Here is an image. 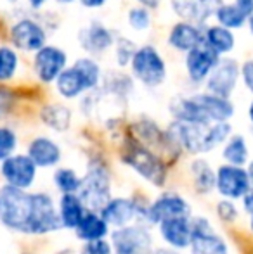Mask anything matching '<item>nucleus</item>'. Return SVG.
I'll list each match as a JSON object with an SVG mask.
<instances>
[{"label":"nucleus","mask_w":253,"mask_h":254,"mask_svg":"<svg viewBox=\"0 0 253 254\" xmlns=\"http://www.w3.org/2000/svg\"><path fill=\"white\" fill-rule=\"evenodd\" d=\"M167 135L177 149L189 154H205L226 144L227 138L233 135V127L229 121L210 125H187L172 121L167 127Z\"/></svg>","instance_id":"1"},{"label":"nucleus","mask_w":253,"mask_h":254,"mask_svg":"<svg viewBox=\"0 0 253 254\" xmlns=\"http://www.w3.org/2000/svg\"><path fill=\"white\" fill-rule=\"evenodd\" d=\"M122 161L130 166L137 175H141L144 180H148L151 185L163 187L167 182V166L153 149L146 147L134 137L128 138L123 145Z\"/></svg>","instance_id":"2"},{"label":"nucleus","mask_w":253,"mask_h":254,"mask_svg":"<svg viewBox=\"0 0 253 254\" xmlns=\"http://www.w3.org/2000/svg\"><path fill=\"white\" fill-rule=\"evenodd\" d=\"M33 207V194L9 185L0 187V223L5 228L28 234Z\"/></svg>","instance_id":"3"},{"label":"nucleus","mask_w":253,"mask_h":254,"mask_svg":"<svg viewBox=\"0 0 253 254\" xmlns=\"http://www.w3.org/2000/svg\"><path fill=\"white\" fill-rule=\"evenodd\" d=\"M132 78L148 88H158L167 80V63L155 45H141L130 63Z\"/></svg>","instance_id":"4"},{"label":"nucleus","mask_w":253,"mask_h":254,"mask_svg":"<svg viewBox=\"0 0 253 254\" xmlns=\"http://www.w3.org/2000/svg\"><path fill=\"white\" fill-rule=\"evenodd\" d=\"M109 171L99 161H92L88 164L87 175L82 178V187L78 190V197L85 204L87 211H99L111 199V184H109Z\"/></svg>","instance_id":"5"},{"label":"nucleus","mask_w":253,"mask_h":254,"mask_svg":"<svg viewBox=\"0 0 253 254\" xmlns=\"http://www.w3.org/2000/svg\"><path fill=\"white\" fill-rule=\"evenodd\" d=\"M113 254H155L153 237L144 223L127 225L111 232Z\"/></svg>","instance_id":"6"},{"label":"nucleus","mask_w":253,"mask_h":254,"mask_svg":"<svg viewBox=\"0 0 253 254\" xmlns=\"http://www.w3.org/2000/svg\"><path fill=\"white\" fill-rule=\"evenodd\" d=\"M9 40L16 51L35 54L47 45V30L33 17H21L10 24Z\"/></svg>","instance_id":"7"},{"label":"nucleus","mask_w":253,"mask_h":254,"mask_svg":"<svg viewBox=\"0 0 253 254\" xmlns=\"http://www.w3.org/2000/svg\"><path fill=\"white\" fill-rule=\"evenodd\" d=\"M59 228H61V220L52 195L45 192H35L28 235H45Z\"/></svg>","instance_id":"8"},{"label":"nucleus","mask_w":253,"mask_h":254,"mask_svg":"<svg viewBox=\"0 0 253 254\" xmlns=\"http://www.w3.org/2000/svg\"><path fill=\"white\" fill-rule=\"evenodd\" d=\"M241 78V64L233 57H220L219 64L213 67L210 76L205 81V88L208 94L219 95L224 99H231Z\"/></svg>","instance_id":"9"},{"label":"nucleus","mask_w":253,"mask_h":254,"mask_svg":"<svg viewBox=\"0 0 253 254\" xmlns=\"http://www.w3.org/2000/svg\"><path fill=\"white\" fill-rule=\"evenodd\" d=\"M215 189L227 201L243 199L252 190L248 171L243 166L222 164L215 171Z\"/></svg>","instance_id":"10"},{"label":"nucleus","mask_w":253,"mask_h":254,"mask_svg":"<svg viewBox=\"0 0 253 254\" xmlns=\"http://www.w3.org/2000/svg\"><path fill=\"white\" fill-rule=\"evenodd\" d=\"M68 67V54L58 45H45L33 56V73L44 85L54 83Z\"/></svg>","instance_id":"11"},{"label":"nucleus","mask_w":253,"mask_h":254,"mask_svg":"<svg viewBox=\"0 0 253 254\" xmlns=\"http://www.w3.org/2000/svg\"><path fill=\"white\" fill-rule=\"evenodd\" d=\"M0 175L5 180V185L26 190L35 184L37 166L26 154H12L0 163Z\"/></svg>","instance_id":"12"},{"label":"nucleus","mask_w":253,"mask_h":254,"mask_svg":"<svg viewBox=\"0 0 253 254\" xmlns=\"http://www.w3.org/2000/svg\"><path fill=\"white\" fill-rule=\"evenodd\" d=\"M173 218H191L189 202L179 194H173V192L163 194L146 207L148 223L160 225L162 221L173 220Z\"/></svg>","instance_id":"13"},{"label":"nucleus","mask_w":253,"mask_h":254,"mask_svg":"<svg viewBox=\"0 0 253 254\" xmlns=\"http://www.w3.org/2000/svg\"><path fill=\"white\" fill-rule=\"evenodd\" d=\"M192 237L191 254H229L227 244L219 234H215L212 223L206 218L198 216L191 220Z\"/></svg>","instance_id":"14"},{"label":"nucleus","mask_w":253,"mask_h":254,"mask_svg":"<svg viewBox=\"0 0 253 254\" xmlns=\"http://www.w3.org/2000/svg\"><path fill=\"white\" fill-rule=\"evenodd\" d=\"M116 44V35L111 28H108L104 23L94 19L78 30V45L82 51H85L88 56H99V54L108 52Z\"/></svg>","instance_id":"15"},{"label":"nucleus","mask_w":253,"mask_h":254,"mask_svg":"<svg viewBox=\"0 0 253 254\" xmlns=\"http://www.w3.org/2000/svg\"><path fill=\"white\" fill-rule=\"evenodd\" d=\"M219 61L220 57L213 51H210L205 44H201L199 47L187 52L186 59H184V66H186V73L191 83L194 85L205 83L206 78L213 71V67L219 64Z\"/></svg>","instance_id":"16"},{"label":"nucleus","mask_w":253,"mask_h":254,"mask_svg":"<svg viewBox=\"0 0 253 254\" xmlns=\"http://www.w3.org/2000/svg\"><path fill=\"white\" fill-rule=\"evenodd\" d=\"M144 209V207H142ZM141 207L134 199H127V197H111L108 202L104 204L99 214L102 216V220L116 228H123L127 225H132V221L137 216H141Z\"/></svg>","instance_id":"17"},{"label":"nucleus","mask_w":253,"mask_h":254,"mask_svg":"<svg viewBox=\"0 0 253 254\" xmlns=\"http://www.w3.org/2000/svg\"><path fill=\"white\" fill-rule=\"evenodd\" d=\"M222 3V0H172V9L180 21L205 28V23Z\"/></svg>","instance_id":"18"},{"label":"nucleus","mask_w":253,"mask_h":254,"mask_svg":"<svg viewBox=\"0 0 253 254\" xmlns=\"http://www.w3.org/2000/svg\"><path fill=\"white\" fill-rule=\"evenodd\" d=\"M167 44L177 52H191L203 44V26L187 21H177L167 35Z\"/></svg>","instance_id":"19"},{"label":"nucleus","mask_w":253,"mask_h":254,"mask_svg":"<svg viewBox=\"0 0 253 254\" xmlns=\"http://www.w3.org/2000/svg\"><path fill=\"white\" fill-rule=\"evenodd\" d=\"M192 99L199 106L208 123H226L234 116V104L231 99H224L208 92H198Z\"/></svg>","instance_id":"20"},{"label":"nucleus","mask_w":253,"mask_h":254,"mask_svg":"<svg viewBox=\"0 0 253 254\" xmlns=\"http://www.w3.org/2000/svg\"><path fill=\"white\" fill-rule=\"evenodd\" d=\"M162 239L173 249H186L191 246L192 225L191 218H173L158 225Z\"/></svg>","instance_id":"21"},{"label":"nucleus","mask_w":253,"mask_h":254,"mask_svg":"<svg viewBox=\"0 0 253 254\" xmlns=\"http://www.w3.org/2000/svg\"><path fill=\"white\" fill-rule=\"evenodd\" d=\"M26 156L33 161L37 168H51L61 161V147L56 140L40 135L28 144Z\"/></svg>","instance_id":"22"},{"label":"nucleus","mask_w":253,"mask_h":254,"mask_svg":"<svg viewBox=\"0 0 253 254\" xmlns=\"http://www.w3.org/2000/svg\"><path fill=\"white\" fill-rule=\"evenodd\" d=\"M56 90H58V94L63 99H68V101L82 97L84 94H88L87 81H85L84 74L80 73V69L75 64L68 66L58 76V80H56Z\"/></svg>","instance_id":"23"},{"label":"nucleus","mask_w":253,"mask_h":254,"mask_svg":"<svg viewBox=\"0 0 253 254\" xmlns=\"http://www.w3.org/2000/svg\"><path fill=\"white\" fill-rule=\"evenodd\" d=\"M203 44L219 57H227V54H231L236 47V37H234V31L220 24H212L203 28Z\"/></svg>","instance_id":"24"},{"label":"nucleus","mask_w":253,"mask_h":254,"mask_svg":"<svg viewBox=\"0 0 253 254\" xmlns=\"http://www.w3.org/2000/svg\"><path fill=\"white\" fill-rule=\"evenodd\" d=\"M59 220H61V227L68 230H77L80 225L82 218L87 213V207L78 197V194H63L59 199Z\"/></svg>","instance_id":"25"},{"label":"nucleus","mask_w":253,"mask_h":254,"mask_svg":"<svg viewBox=\"0 0 253 254\" xmlns=\"http://www.w3.org/2000/svg\"><path fill=\"white\" fill-rule=\"evenodd\" d=\"M101 90L102 94H108L115 99L125 101L128 95L134 92V78H132V74L123 73L122 69H109L102 76Z\"/></svg>","instance_id":"26"},{"label":"nucleus","mask_w":253,"mask_h":254,"mask_svg":"<svg viewBox=\"0 0 253 254\" xmlns=\"http://www.w3.org/2000/svg\"><path fill=\"white\" fill-rule=\"evenodd\" d=\"M77 237L84 242L101 241L109 234V225L102 220V216L95 211H87L85 216L82 218L80 225L75 230Z\"/></svg>","instance_id":"27"},{"label":"nucleus","mask_w":253,"mask_h":254,"mask_svg":"<svg viewBox=\"0 0 253 254\" xmlns=\"http://www.w3.org/2000/svg\"><path fill=\"white\" fill-rule=\"evenodd\" d=\"M40 120L54 131H64L71 125V111L64 104H47L40 109Z\"/></svg>","instance_id":"28"},{"label":"nucleus","mask_w":253,"mask_h":254,"mask_svg":"<svg viewBox=\"0 0 253 254\" xmlns=\"http://www.w3.org/2000/svg\"><path fill=\"white\" fill-rule=\"evenodd\" d=\"M222 157L226 164H233V166H243L250 159V151H248L247 138L241 133H233L227 142L224 144Z\"/></svg>","instance_id":"29"},{"label":"nucleus","mask_w":253,"mask_h":254,"mask_svg":"<svg viewBox=\"0 0 253 254\" xmlns=\"http://www.w3.org/2000/svg\"><path fill=\"white\" fill-rule=\"evenodd\" d=\"M191 175L194 189L199 194H208L215 189V171L205 159H194L191 163Z\"/></svg>","instance_id":"30"},{"label":"nucleus","mask_w":253,"mask_h":254,"mask_svg":"<svg viewBox=\"0 0 253 254\" xmlns=\"http://www.w3.org/2000/svg\"><path fill=\"white\" fill-rule=\"evenodd\" d=\"M213 17L217 19V24L227 28V30H241L245 24H248V17L234 5V2H227L219 5V9L215 10Z\"/></svg>","instance_id":"31"},{"label":"nucleus","mask_w":253,"mask_h":254,"mask_svg":"<svg viewBox=\"0 0 253 254\" xmlns=\"http://www.w3.org/2000/svg\"><path fill=\"white\" fill-rule=\"evenodd\" d=\"M19 71V54L12 45H0V85L14 80Z\"/></svg>","instance_id":"32"},{"label":"nucleus","mask_w":253,"mask_h":254,"mask_svg":"<svg viewBox=\"0 0 253 254\" xmlns=\"http://www.w3.org/2000/svg\"><path fill=\"white\" fill-rule=\"evenodd\" d=\"M75 66L80 69V73L84 74L85 81H87V87L88 92H94L101 87V81H102V69L99 66V63L90 56H84V57H78L75 61Z\"/></svg>","instance_id":"33"},{"label":"nucleus","mask_w":253,"mask_h":254,"mask_svg":"<svg viewBox=\"0 0 253 254\" xmlns=\"http://www.w3.org/2000/svg\"><path fill=\"white\" fill-rule=\"evenodd\" d=\"M52 180H54V187L61 194H78L82 187V178L71 168H58Z\"/></svg>","instance_id":"34"},{"label":"nucleus","mask_w":253,"mask_h":254,"mask_svg":"<svg viewBox=\"0 0 253 254\" xmlns=\"http://www.w3.org/2000/svg\"><path fill=\"white\" fill-rule=\"evenodd\" d=\"M135 51H137V45L134 44L132 40L123 37L116 38L115 44V63L120 69H125L127 66H130L132 59L135 56Z\"/></svg>","instance_id":"35"},{"label":"nucleus","mask_w":253,"mask_h":254,"mask_svg":"<svg viewBox=\"0 0 253 254\" xmlns=\"http://www.w3.org/2000/svg\"><path fill=\"white\" fill-rule=\"evenodd\" d=\"M128 26L134 31H146L151 28V12L141 5H135L127 14Z\"/></svg>","instance_id":"36"},{"label":"nucleus","mask_w":253,"mask_h":254,"mask_svg":"<svg viewBox=\"0 0 253 254\" xmlns=\"http://www.w3.org/2000/svg\"><path fill=\"white\" fill-rule=\"evenodd\" d=\"M17 147V133L10 127L0 125V163L10 157Z\"/></svg>","instance_id":"37"},{"label":"nucleus","mask_w":253,"mask_h":254,"mask_svg":"<svg viewBox=\"0 0 253 254\" xmlns=\"http://www.w3.org/2000/svg\"><path fill=\"white\" fill-rule=\"evenodd\" d=\"M14 104H16V94H14V90L0 85V120L5 118L12 111Z\"/></svg>","instance_id":"38"},{"label":"nucleus","mask_w":253,"mask_h":254,"mask_svg":"<svg viewBox=\"0 0 253 254\" xmlns=\"http://www.w3.org/2000/svg\"><path fill=\"white\" fill-rule=\"evenodd\" d=\"M217 214L222 221H227V223H233L238 218V207L234 206L233 201H227V199H222L219 204H217Z\"/></svg>","instance_id":"39"},{"label":"nucleus","mask_w":253,"mask_h":254,"mask_svg":"<svg viewBox=\"0 0 253 254\" xmlns=\"http://www.w3.org/2000/svg\"><path fill=\"white\" fill-rule=\"evenodd\" d=\"M80 254H113V248L106 239L94 242H85Z\"/></svg>","instance_id":"40"},{"label":"nucleus","mask_w":253,"mask_h":254,"mask_svg":"<svg viewBox=\"0 0 253 254\" xmlns=\"http://www.w3.org/2000/svg\"><path fill=\"white\" fill-rule=\"evenodd\" d=\"M241 81L247 90L253 94V59H247L241 64Z\"/></svg>","instance_id":"41"},{"label":"nucleus","mask_w":253,"mask_h":254,"mask_svg":"<svg viewBox=\"0 0 253 254\" xmlns=\"http://www.w3.org/2000/svg\"><path fill=\"white\" fill-rule=\"evenodd\" d=\"M233 2H234V5L248 17V19L253 16V0H233Z\"/></svg>","instance_id":"42"},{"label":"nucleus","mask_w":253,"mask_h":254,"mask_svg":"<svg viewBox=\"0 0 253 254\" xmlns=\"http://www.w3.org/2000/svg\"><path fill=\"white\" fill-rule=\"evenodd\" d=\"M243 209L247 211V213L253 218V190H250L243 197Z\"/></svg>","instance_id":"43"},{"label":"nucleus","mask_w":253,"mask_h":254,"mask_svg":"<svg viewBox=\"0 0 253 254\" xmlns=\"http://www.w3.org/2000/svg\"><path fill=\"white\" fill-rule=\"evenodd\" d=\"M78 2L84 7H87V9H99V7L104 5L108 0H78Z\"/></svg>","instance_id":"44"},{"label":"nucleus","mask_w":253,"mask_h":254,"mask_svg":"<svg viewBox=\"0 0 253 254\" xmlns=\"http://www.w3.org/2000/svg\"><path fill=\"white\" fill-rule=\"evenodd\" d=\"M135 2H137L141 7H144V9L153 10V9H158L162 0H135Z\"/></svg>","instance_id":"45"},{"label":"nucleus","mask_w":253,"mask_h":254,"mask_svg":"<svg viewBox=\"0 0 253 254\" xmlns=\"http://www.w3.org/2000/svg\"><path fill=\"white\" fill-rule=\"evenodd\" d=\"M26 2H28V5H30L31 9L38 10V9H42V7L49 2V0H26Z\"/></svg>","instance_id":"46"},{"label":"nucleus","mask_w":253,"mask_h":254,"mask_svg":"<svg viewBox=\"0 0 253 254\" xmlns=\"http://www.w3.org/2000/svg\"><path fill=\"white\" fill-rule=\"evenodd\" d=\"M247 171H248V178H250V185H252V190H253V159L248 163Z\"/></svg>","instance_id":"47"},{"label":"nucleus","mask_w":253,"mask_h":254,"mask_svg":"<svg viewBox=\"0 0 253 254\" xmlns=\"http://www.w3.org/2000/svg\"><path fill=\"white\" fill-rule=\"evenodd\" d=\"M248 120H250V123L253 125V101L250 102V106H248Z\"/></svg>","instance_id":"48"},{"label":"nucleus","mask_w":253,"mask_h":254,"mask_svg":"<svg viewBox=\"0 0 253 254\" xmlns=\"http://www.w3.org/2000/svg\"><path fill=\"white\" fill-rule=\"evenodd\" d=\"M155 254H179V253L173 251V249H162V251H156Z\"/></svg>","instance_id":"49"},{"label":"nucleus","mask_w":253,"mask_h":254,"mask_svg":"<svg viewBox=\"0 0 253 254\" xmlns=\"http://www.w3.org/2000/svg\"><path fill=\"white\" fill-rule=\"evenodd\" d=\"M58 3H61V5H68V3H73L77 2V0H56Z\"/></svg>","instance_id":"50"},{"label":"nucleus","mask_w":253,"mask_h":254,"mask_svg":"<svg viewBox=\"0 0 253 254\" xmlns=\"http://www.w3.org/2000/svg\"><path fill=\"white\" fill-rule=\"evenodd\" d=\"M248 28H250V33L253 35V16L248 19Z\"/></svg>","instance_id":"51"},{"label":"nucleus","mask_w":253,"mask_h":254,"mask_svg":"<svg viewBox=\"0 0 253 254\" xmlns=\"http://www.w3.org/2000/svg\"><path fill=\"white\" fill-rule=\"evenodd\" d=\"M7 2H9V3H16L17 0H7Z\"/></svg>","instance_id":"52"},{"label":"nucleus","mask_w":253,"mask_h":254,"mask_svg":"<svg viewBox=\"0 0 253 254\" xmlns=\"http://www.w3.org/2000/svg\"><path fill=\"white\" fill-rule=\"evenodd\" d=\"M250 225H252V230H253V218H252V221H250Z\"/></svg>","instance_id":"53"},{"label":"nucleus","mask_w":253,"mask_h":254,"mask_svg":"<svg viewBox=\"0 0 253 254\" xmlns=\"http://www.w3.org/2000/svg\"><path fill=\"white\" fill-rule=\"evenodd\" d=\"M24 254H30V253H24Z\"/></svg>","instance_id":"54"}]
</instances>
